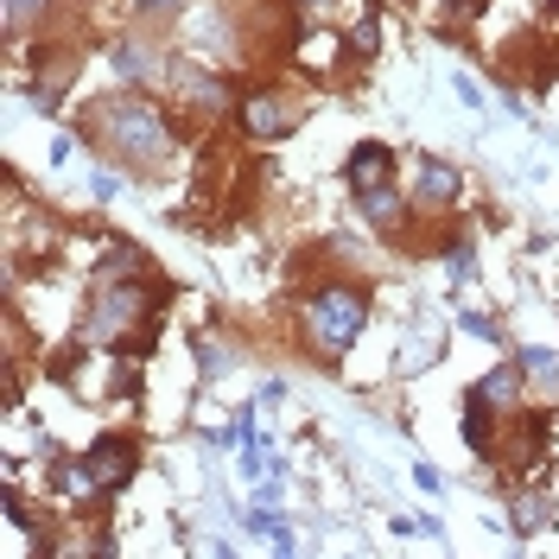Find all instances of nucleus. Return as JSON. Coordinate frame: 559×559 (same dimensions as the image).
<instances>
[{
  "label": "nucleus",
  "instance_id": "obj_1",
  "mask_svg": "<svg viewBox=\"0 0 559 559\" xmlns=\"http://www.w3.org/2000/svg\"><path fill=\"white\" fill-rule=\"evenodd\" d=\"M70 128H76V140H83L90 153L128 166L134 178L173 173L178 159L191 153V128H185V115H178L159 90H128V83H115V90H103V96H90V103L76 108Z\"/></svg>",
  "mask_w": 559,
  "mask_h": 559
},
{
  "label": "nucleus",
  "instance_id": "obj_2",
  "mask_svg": "<svg viewBox=\"0 0 559 559\" xmlns=\"http://www.w3.org/2000/svg\"><path fill=\"white\" fill-rule=\"evenodd\" d=\"M376 324V274H324L293 299V349H306L318 369H344Z\"/></svg>",
  "mask_w": 559,
  "mask_h": 559
},
{
  "label": "nucleus",
  "instance_id": "obj_3",
  "mask_svg": "<svg viewBox=\"0 0 559 559\" xmlns=\"http://www.w3.org/2000/svg\"><path fill=\"white\" fill-rule=\"evenodd\" d=\"M178 306V280L166 267L153 274H128V280H83V299H76V337L96 349H115L140 318H159Z\"/></svg>",
  "mask_w": 559,
  "mask_h": 559
},
{
  "label": "nucleus",
  "instance_id": "obj_4",
  "mask_svg": "<svg viewBox=\"0 0 559 559\" xmlns=\"http://www.w3.org/2000/svg\"><path fill=\"white\" fill-rule=\"evenodd\" d=\"M312 121V83L299 76H267V70H242V96L229 115V134L254 146V153H274Z\"/></svg>",
  "mask_w": 559,
  "mask_h": 559
},
{
  "label": "nucleus",
  "instance_id": "obj_5",
  "mask_svg": "<svg viewBox=\"0 0 559 559\" xmlns=\"http://www.w3.org/2000/svg\"><path fill=\"white\" fill-rule=\"evenodd\" d=\"M236 96H242V70H216L210 58H178V64H173V83H166V103L185 115L191 140H198V134H216V128H229Z\"/></svg>",
  "mask_w": 559,
  "mask_h": 559
},
{
  "label": "nucleus",
  "instance_id": "obj_6",
  "mask_svg": "<svg viewBox=\"0 0 559 559\" xmlns=\"http://www.w3.org/2000/svg\"><path fill=\"white\" fill-rule=\"evenodd\" d=\"M103 64L115 83H128V90H159L166 96V83H173V64H178V51H173V38L159 33V26H121V33H108L103 38Z\"/></svg>",
  "mask_w": 559,
  "mask_h": 559
},
{
  "label": "nucleus",
  "instance_id": "obj_7",
  "mask_svg": "<svg viewBox=\"0 0 559 559\" xmlns=\"http://www.w3.org/2000/svg\"><path fill=\"white\" fill-rule=\"evenodd\" d=\"M76 457H83L90 489L121 502V496L140 484V471H146V432H134V426H103V432H90V439L76 445Z\"/></svg>",
  "mask_w": 559,
  "mask_h": 559
},
{
  "label": "nucleus",
  "instance_id": "obj_8",
  "mask_svg": "<svg viewBox=\"0 0 559 559\" xmlns=\"http://www.w3.org/2000/svg\"><path fill=\"white\" fill-rule=\"evenodd\" d=\"M554 445H559V407H547V401H527L522 414L502 419V477H540L547 464H554Z\"/></svg>",
  "mask_w": 559,
  "mask_h": 559
},
{
  "label": "nucleus",
  "instance_id": "obj_9",
  "mask_svg": "<svg viewBox=\"0 0 559 559\" xmlns=\"http://www.w3.org/2000/svg\"><path fill=\"white\" fill-rule=\"evenodd\" d=\"M349 216H356V223H362V229H369L382 248H401V254H407V242H414V229H419L414 191H407L401 178L356 191V198H349Z\"/></svg>",
  "mask_w": 559,
  "mask_h": 559
},
{
  "label": "nucleus",
  "instance_id": "obj_10",
  "mask_svg": "<svg viewBox=\"0 0 559 559\" xmlns=\"http://www.w3.org/2000/svg\"><path fill=\"white\" fill-rule=\"evenodd\" d=\"M407 191H414L419 216H457V210L471 204V173L457 159H445V153H414Z\"/></svg>",
  "mask_w": 559,
  "mask_h": 559
},
{
  "label": "nucleus",
  "instance_id": "obj_11",
  "mask_svg": "<svg viewBox=\"0 0 559 559\" xmlns=\"http://www.w3.org/2000/svg\"><path fill=\"white\" fill-rule=\"evenodd\" d=\"M388 178H401V146L382 134H356L344 146V166H337V185H344V198L356 191H369V185H388Z\"/></svg>",
  "mask_w": 559,
  "mask_h": 559
},
{
  "label": "nucleus",
  "instance_id": "obj_12",
  "mask_svg": "<svg viewBox=\"0 0 559 559\" xmlns=\"http://www.w3.org/2000/svg\"><path fill=\"white\" fill-rule=\"evenodd\" d=\"M185 349H191L198 388H223V382H229V376L248 362V344L236 337V331H223V324H198V331L185 337Z\"/></svg>",
  "mask_w": 559,
  "mask_h": 559
},
{
  "label": "nucleus",
  "instance_id": "obj_13",
  "mask_svg": "<svg viewBox=\"0 0 559 559\" xmlns=\"http://www.w3.org/2000/svg\"><path fill=\"white\" fill-rule=\"evenodd\" d=\"M464 394H477V401H484V407H496L502 419L522 414L527 401H534V394H527V369H522V356H515V349H502V356H496L484 376L464 388Z\"/></svg>",
  "mask_w": 559,
  "mask_h": 559
},
{
  "label": "nucleus",
  "instance_id": "obj_14",
  "mask_svg": "<svg viewBox=\"0 0 559 559\" xmlns=\"http://www.w3.org/2000/svg\"><path fill=\"white\" fill-rule=\"evenodd\" d=\"M457 439H464V452L477 457L484 471L502 464V414L484 407L477 394H464V388H457Z\"/></svg>",
  "mask_w": 559,
  "mask_h": 559
},
{
  "label": "nucleus",
  "instance_id": "obj_15",
  "mask_svg": "<svg viewBox=\"0 0 559 559\" xmlns=\"http://www.w3.org/2000/svg\"><path fill=\"white\" fill-rule=\"evenodd\" d=\"M509 554H527V540L540 534V527H554L559 522V509H554V489H534L522 477V484L509 489Z\"/></svg>",
  "mask_w": 559,
  "mask_h": 559
},
{
  "label": "nucleus",
  "instance_id": "obj_16",
  "mask_svg": "<svg viewBox=\"0 0 559 559\" xmlns=\"http://www.w3.org/2000/svg\"><path fill=\"white\" fill-rule=\"evenodd\" d=\"M337 45H344V76H349V70L376 64V58H382V7H376V0H362L344 26H337Z\"/></svg>",
  "mask_w": 559,
  "mask_h": 559
},
{
  "label": "nucleus",
  "instance_id": "obj_17",
  "mask_svg": "<svg viewBox=\"0 0 559 559\" xmlns=\"http://www.w3.org/2000/svg\"><path fill=\"white\" fill-rule=\"evenodd\" d=\"M0 509H7V527H13V534H26V540L45 534V527H58V515H51V509H38L33 489L20 484V477H7V484H0Z\"/></svg>",
  "mask_w": 559,
  "mask_h": 559
},
{
  "label": "nucleus",
  "instance_id": "obj_18",
  "mask_svg": "<svg viewBox=\"0 0 559 559\" xmlns=\"http://www.w3.org/2000/svg\"><path fill=\"white\" fill-rule=\"evenodd\" d=\"M515 356H522V369H527V394L547 401V407H559V349L554 344H522V337H515Z\"/></svg>",
  "mask_w": 559,
  "mask_h": 559
},
{
  "label": "nucleus",
  "instance_id": "obj_19",
  "mask_svg": "<svg viewBox=\"0 0 559 559\" xmlns=\"http://www.w3.org/2000/svg\"><path fill=\"white\" fill-rule=\"evenodd\" d=\"M64 0H0V13H7V51H20L26 38H38V26L58 13Z\"/></svg>",
  "mask_w": 559,
  "mask_h": 559
},
{
  "label": "nucleus",
  "instance_id": "obj_20",
  "mask_svg": "<svg viewBox=\"0 0 559 559\" xmlns=\"http://www.w3.org/2000/svg\"><path fill=\"white\" fill-rule=\"evenodd\" d=\"M452 331H464L471 344H484V349H515L509 324L496 312H477V306H452Z\"/></svg>",
  "mask_w": 559,
  "mask_h": 559
},
{
  "label": "nucleus",
  "instance_id": "obj_21",
  "mask_svg": "<svg viewBox=\"0 0 559 559\" xmlns=\"http://www.w3.org/2000/svg\"><path fill=\"white\" fill-rule=\"evenodd\" d=\"M484 13H489V0H439V7H432V33L439 38H464Z\"/></svg>",
  "mask_w": 559,
  "mask_h": 559
},
{
  "label": "nucleus",
  "instance_id": "obj_22",
  "mask_svg": "<svg viewBox=\"0 0 559 559\" xmlns=\"http://www.w3.org/2000/svg\"><path fill=\"white\" fill-rule=\"evenodd\" d=\"M128 166H115V159H103V153H90V204H115L121 191H128Z\"/></svg>",
  "mask_w": 559,
  "mask_h": 559
},
{
  "label": "nucleus",
  "instance_id": "obj_23",
  "mask_svg": "<svg viewBox=\"0 0 559 559\" xmlns=\"http://www.w3.org/2000/svg\"><path fill=\"white\" fill-rule=\"evenodd\" d=\"M159 344H166V312H159V318H140L134 331H128V337L115 344V356H134V362H153V356H159Z\"/></svg>",
  "mask_w": 559,
  "mask_h": 559
},
{
  "label": "nucleus",
  "instance_id": "obj_24",
  "mask_svg": "<svg viewBox=\"0 0 559 559\" xmlns=\"http://www.w3.org/2000/svg\"><path fill=\"white\" fill-rule=\"evenodd\" d=\"M128 13H134L140 26H159V33H173L178 20L191 13V0H128Z\"/></svg>",
  "mask_w": 559,
  "mask_h": 559
},
{
  "label": "nucleus",
  "instance_id": "obj_25",
  "mask_svg": "<svg viewBox=\"0 0 559 559\" xmlns=\"http://www.w3.org/2000/svg\"><path fill=\"white\" fill-rule=\"evenodd\" d=\"M293 20H306V26H324L331 13H344V0H280Z\"/></svg>",
  "mask_w": 559,
  "mask_h": 559
},
{
  "label": "nucleus",
  "instance_id": "obj_26",
  "mask_svg": "<svg viewBox=\"0 0 559 559\" xmlns=\"http://www.w3.org/2000/svg\"><path fill=\"white\" fill-rule=\"evenodd\" d=\"M452 96H457V103H464V108H471V115H484V108H489L484 83H477V76H464V70H457V76H452Z\"/></svg>",
  "mask_w": 559,
  "mask_h": 559
},
{
  "label": "nucleus",
  "instance_id": "obj_27",
  "mask_svg": "<svg viewBox=\"0 0 559 559\" xmlns=\"http://www.w3.org/2000/svg\"><path fill=\"white\" fill-rule=\"evenodd\" d=\"M76 146H83V140H76V128H70V134H51V146H45V166H51V173H58V166H70V153H76Z\"/></svg>",
  "mask_w": 559,
  "mask_h": 559
},
{
  "label": "nucleus",
  "instance_id": "obj_28",
  "mask_svg": "<svg viewBox=\"0 0 559 559\" xmlns=\"http://www.w3.org/2000/svg\"><path fill=\"white\" fill-rule=\"evenodd\" d=\"M267 554H280V559L306 554V540H299V534H293V522H286V527H274V534H267Z\"/></svg>",
  "mask_w": 559,
  "mask_h": 559
},
{
  "label": "nucleus",
  "instance_id": "obj_29",
  "mask_svg": "<svg viewBox=\"0 0 559 559\" xmlns=\"http://www.w3.org/2000/svg\"><path fill=\"white\" fill-rule=\"evenodd\" d=\"M414 484L426 489V496H445V471H439V464H426V457H419V464H414Z\"/></svg>",
  "mask_w": 559,
  "mask_h": 559
},
{
  "label": "nucleus",
  "instance_id": "obj_30",
  "mask_svg": "<svg viewBox=\"0 0 559 559\" xmlns=\"http://www.w3.org/2000/svg\"><path fill=\"white\" fill-rule=\"evenodd\" d=\"M414 534H426L419 515H388V540H414Z\"/></svg>",
  "mask_w": 559,
  "mask_h": 559
},
{
  "label": "nucleus",
  "instance_id": "obj_31",
  "mask_svg": "<svg viewBox=\"0 0 559 559\" xmlns=\"http://www.w3.org/2000/svg\"><path fill=\"white\" fill-rule=\"evenodd\" d=\"M254 401H261V407H286V382H280V376H267V382L254 388Z\"/></svg>",
  "mask_w": 559,
  "mask_h": 559
},
{
  "label": "nucleus",
  "instance_id": "obj_32",
  "mask_svg": "<svg viewBox=\"0 0 559 559\" xmlns=\"http://www.w3.org/2000/svg\"><path fill=\"white\" fill-rule=\"evenodd\" d=\"M198 547H204V554H216V559L236 554V540H229V534H198Z\"/></svg>",
  "mask_w": 559,
  "mask_h": 559
},
{
  "label": "nucleus",
  "instance_id": "obj_33",
  "mask_svg": "<svg viewBox=\"0 0 559 559\" xmlns=\"http://www.w3.org/2000/svg\"><path fill=\"white\" fill-rule=\"evenodd\" d=\"M540 26L559 38V0H540Z\"/></svg>",
  "mask_w": 559,
  "mask_h": 559
}]
</instances>
